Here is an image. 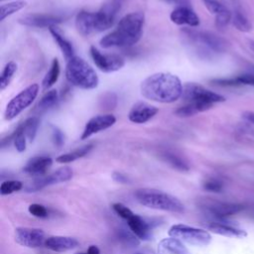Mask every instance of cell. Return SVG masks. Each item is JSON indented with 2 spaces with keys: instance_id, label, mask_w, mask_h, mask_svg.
I'll return each instance as SVG.
<instances>
[{
  "instance_id": "6da1fadb",
  "label": "cell",
  "mask_w": 254,
  "mask_h": 254,
  "mask_svg": "<svg viewBox=\"0 0 254 254\" xmlns=\"http://www.w3.org/2000/svg\"><path fill=\"white\" fill-rule=\"evenodd\" d=\"M181 79L171 72H156L146 77L140 84L141 94L152 101L173 103L183 94Z\"/></svg>"
},
{
  "instance_id": "7a4b0ae2",
  "label": "cell",
  "mask_w": 254,
  "mask_h": 254,
  "mask_svg": "<svg viewBox=\"0 0 254 254\" xmlns=\"http://www.w3.org/2000/svg\"><path fill=\"white\" fill-rule=\"evenodd\" d=\"M144 21L145 16L142 12H132L125 15L112 32L100 39V46L104 49L132 47L141 39Z\"/></svg>"
},
{
  "instance_id": "3957f363",
  "label": "cell",
  "mask_w": 254,
  "mask_h": 254,
  "mask_svg": "<svg viewBox=\"0 0 254 254\" xmlns=\"http://www.w3.org/2000/svg\"><path fill=\"white\" fill-rule=\"evenodd\" d=\"M182 98L185 104L175 110V114L179 117L193 116L212 108L215 103L225 101V97L221 94L195 82H188L184 85Z\"/></svg>"
},
{
  "instance_id": "277c9868",
  "label": "cell",
  "mask_w": 254,
  "mask_h": 254,
  "mask_svg": "<svg viewBox=\"0 0 254 254\" xmlns=\"http://www.w3.org/2000/svg\"><path fill=\"white\" fill-rule=\"evenodd\" d=\"M119 8V2H112L97 12L80 11L75 17V27L78 33L89 36L108 30L113 26Z\"/></svg>"
},
{
  "instance_id": "5b68a950",
  "label": "cell",
  "mask_w": 254,
  "mask_h": 254,
  "mask_svg": "<svg viewBox=\"0 0 254 254\" xmlns=\"http://www.w3.org/2000/svg\"><path fill=\"white\" fill-rule=\"evenodd\" d=\"M66 80L81 89H94L98 86L99 78L94 68L82 58L74 56L66 63Z\"/></svg>"
},
{
  "instance_id": "8992f818",
  "label": "cell",
  "mask_w": 254,
  "mask_h": 254,
  "mask_svg": "<svg viewBox=\"0 0 254 254\" xmlns=\"http://www.w3.org/2000/svg\"><path fill=\"white\" fill-rule=\"evenodd\" d=\"M134 195L140 204L149 208L176 213L185 211V205L178 197L162 190L140 189L136 190Z\"/></svg>"
},
{
  "instance_id": "52a82bcc",
  "label": "cell",
  "mask_w": 254,
  "mask_h": 254,
  "mask_svg": "<svg viewBox=\"0 0 254 254\" xmlns=\"http://www.w3.org/2000/svg\"><path fill=\"white\" fill-rule=\"evenodd\" d=\"M182 32L186 41H188L196 49L203 48L208 52L217 54L223 53L227 50V41L213 33L205 31H194L190 29H184Z\"/></svg>"
},
{
  "instance_id": "ba28073f",
  "label": "cell",
  "mask_w": 254,
  "mask_h": 254,
  "mask_svg": "<svg viewBox=\"0 0 254 254\" xmlns=\"http://www.w3.org/2000/svg\"><path fill=\"white\" fill-rule=\"evenodd\" d=\"M169 236L193 246H206L211 241V235L207 230L189 226L186 224H174L168 231Z\"/></svg>"
},
{
  "instance_id": "9c48e42d",
  "label": "cell",
  "mask_w": 254,
  "mask_h": 254,
  "mask_svg": "<svg viewBox=\"0 0 254 254\" xmlns=\"http://www.w3.org/2000/svg\"><path fill=\"white\" fill-rule=\"evenodd\" d=\"M39 93V84L33 83L20 91L16 96H14L6 105L4 111L5 120H12L17 117L24 109L30 106L36 99Z\"/></svg>"
},
{
  "instance_id": "30bf717a",
  "label": "cell",
  "mask_w": 254,
  "mask_h": 254,
  "mask_svg": "<svg viewBox=\"0 0 254 254\" xmlns=\"http://www.w3.org/2000/svg\"><path fill=\"white\" fill-rule=\"evenodd\" d=\"M89 53L95 65L103 72L117 71L121 69L125 64L124 59L120 56L115 54H103L94 46L90 47Z\"/></svg>"
},
{
  "instance_id": "8fae6325",
  "label": "cell",
  "mask_w": 254,
  "mask_h": 254,
  "mask_svg": "<svg viewBox=\"0 0 254 254\" xmlns=\"http://www.w3.org/2000/svg\"><path fill=\"white\" fill-rule=\"evenodd\" d=\"M72 175H73V172H72L71 168H69L67 166L62 167L48 176H42V177L34 180V182H32L27 187V190L28 191H37V190H40L48 186L67 182L72 178Z\"/></svg>"
},
{
  "instance_id": "7c38bea8",
  "label": "cell",
  "mask_w": 254,
  "mask_h": 254,
  "mask_svg": "<svg viewBox=\"0 0 254 254\" xmlns=\"http://www.w3.org/2000/svg\"><path fill=\"white\" fill-rule=\"evenodd\" d=\"M46 233L40 228L18 227L15 229V241L28 248H38L45 245Z\"/></svg>"
},
{
  "instance_id": "4fadbf2b",
  "label": "cell",
  "mask_w": 254,
  "mask_h": 254,
  "mask_svg": "<svg viewBox=\"0 0 254 254\" xmlns=\"http://www.w3.org/2000/svg\"><path fill=\"white\" fill-rule=\"evenodd\" d=\"M64 20L63 17L53 14H28L21 17L18 22L21 25L35 28H51L63 23Z\"/></svg>"
},
{
  "instance_id": "5bb4252c",
  "label": "cell",
  "mask_w": 254,
  "mask_h": 254,
  "mask_svg": "<svg viewBox=\"0 0 254 254\" xmlns=\"http://www.w3.org/2000/svg\"><path fill=\"white\" fill-rule=\"evenodd\" d=\"M115 122H116L115 116L109 113L93 116L86 122L85 127L82 131V134L80 136V139L85 140L100 131L108 129L111 126H113Z\"/></svg>"
},
{
  "instance_id": "9a60e30c",
  "label": "cell",
  "mask_w": 254,
  "mask_h": 254,
  "mask_svg": "<svg viewBox=\"0 0 254 254\" xmlns=\"http://www.w3.org/2000/svg\"><path fill=\"white\" fill-rule=\"evenodd\" d=\"M158 112L159 109L156 106L151 105L147 102L139 101L131 107L128 118L132 123L143 124L151 120Z\"/></svg>"
},
{
  "instance_id": "2e32d148",
  "label": "cell",
  "mask_w": 254,
  "mask_h": 254,
  "mask_svg": "<svg viewBox=\"0 0 254 254\" xmlns=\"http://www.w3.org/2000/svg\"><path fill=\"white\" fill-rule=\"evenodd\" d=\"M204 208L212 216L218 219H224L228 216L234 215L244 209V206L239 203L210 201L204 204Z\"/></svg>"
},
{
  "instance_id": "e0dca14e",
  "label": "cell",
  "mask_w": 254,
  "mask_h": 254,
  "mask_svg": "<svg viewBox=\"0 0 254 254\" xmlns=\"http://www.w3.org/2000/svg\"><path fill=\"white\" fill-rule=\"evenodd\" d=\"M171 21L179 26L197 27L200 23L196 13L190 6H178L170 14Z\"/></svg>"
},
{
  "instance_id": "ac0fdd59",
  "label": "cell",
  "mask_w": 254,
  "mask_h": 254,
  "mask_svg": "<svg viewBox=\"0 0 254 254\" xmlns=\"http://www.w3.org/2000/svg\"><path fill=\"white\" fill-rule=\"evenodd\" d=\"M129 229L141 240H149L152 237V223L144 217L134 213L127 220Z\"/></svg>"
},
{
  "instance_id": "d6986e66",
  "label": "cell",
  "mask_w": 254,
  "mask_h": 254,
  "mask_svg": "<svg viewBox=\"0 0 254 254\" xmlns=\"http://www.w3.org/2000/svg\"><path fill=\"white\" fill-rule=\"evenodd\" d=\"M79 244L78 240L70 236L53 235L46 239L45 246L55 252H64L77 247Z\"/></svg>"
},
{
  "instance_id": "ffe728a7",
  "label": "cell",
  "mask_w": 254,
  "mask_h": 254,
  "mask_svg": "<svg viewBox=\"0 0 254 254\" xmlns=\"http://www.w3.org/2000/svg\"><path fill=\"white\" fill-rule=\"evenodd\" d=\"M53 165V160L48 156H37L31 158L25 165L23 171L32 176H44Z\"/></svg>"
},
{
  "instance_id": "44dd1931",
  "label": "cell",
  "mask_w": 254,
  "mask_h": 254,
  "mask_svg": "<svg viewBox=\"0 0 254 254\" xmlns=\"http://www.w3.org/2000/svg\"><path fill=\"white\" fill-rule=\"evenodd\" d=\"M207 229L212 231L215 234L222 235L225 237H237L244 238L247 236V232L241 228L232 226L225 222L220 221H211L206 225Z\"/></svg>"
},
{
  "instance_id": "7402d4cb",
  "label": "cell",
  "mask_w": 254,
  "mask_h": 254,
  "mask_svg": "<svg viewBox=\"0 0 254 254\" xmlns=\"http://www.w3.org/2000/svg\"><path fill=\"white\" fill-rule=\"evenodd\" d=\"M158 254H190L184 242L181 240L168 237L160 241L158 246Z\"/></svg>"
},
{
  "instance_id": "603a6c76",
  "label": "cell",
  "mask_w": 254,
  "mask_h": 254,
  "mask_svg": "<svg viewBox=\"0 0 254 254\" xmlns=\"http://www.w3.org/2000/svg\"><path fill=\"white\" fill-rule=\"evenodd\" d=\"M49 31L52 35V37L54 38L55 42L58 44L59 48L61 49L63 55L64 56L65 60L68 61L69 59H71L72 57H74V49L71 45V43L69 41H67L62 34L61 32L58 30L57 26H54V27H51L49 28Z\"/></svg>"
},
{
  "instance_id": "cb8c5ba5",
  "label": "cell",
  "mask_w": 254,
  "mask_h": 254,
  "mask_svg": "<svg viewBox=\"0 0 254 254\" xmlns=\"http://www.w3.org/2000/svg\"><path fill=\"white\" fill-rule=\"evenodd\" d=\"M93 148V145L92 144H87V145H84V146H81L69 153H65V154H63L59 157H57L56 161L58 163H61V164H66V163H70V162H73L79 158H82L84 157L85 155H87Z\"/></svg>"
},
{
  "instance_id": "d4e9b609",
  "label": "cell",
  "mask_w": 254,
  "mask_h": 254,
  "mask_svg": "<svg viewBox=\"0 0 254 254\" xmlns=\"http://www.w3.org/2000/svg\"><path fill=\"white\" fill-rule=\"evenodd\" d=\"M60 72H61V65H60L59 60L54 59L50 69L48 70V72L46 73V75L42 81L44 90L51 88L57 82V80L59 79V76H60Z\"/></svg>"
},
{
  "instance_id": "484cf974",
  "label": "cell",
  "mask_w": 254,
  "mask_h": 254,
  "mask_svg": "<svg viewBox=\"0 0 254 254\" xmlns=\"http://www.w3.org/2000/svg\"><path fill=\"white\" fill-rule=\"evenodd\" d=\"M162 158L170 165L172 166L174 169L181 171V172H187L190 170V166L188 164V162L182 158L181 156L173 153V152H164L162 154Z\"/></svg>"
},
{
  "instance_id": "4316f807",
  "label": "cell",
  "mask_w": 254,
  "mask_h": 254,
  "mask_svg": "<svg viewBox=\"0 0 254 254\" xmlns=\"http://www.w3.org/2000/svg\"><path fill=\"white\" fill-rule=\"evenodd\" d=\"M59 100V94L56 89H50L48 90L40 99L38 103V108L41 111L49 110L50 108L54 107Z\"/></svg>"
},
{
  "instance_id": "83f0119b",
  "label": "cell",
  "mask_w": 254,
  "mask_h": 254,
  "mask_svg": "<svg viewBox=\"0 0 254 254\" xmlns=\"http://www.w3.org/2000/svg\"><path fill=\"white\" fill-rule=\"evenodd\" d=\"M26 5H27V2L22 0L9 2L7 4H2L0 7V21H3L5 18L23 9Z\"/></svg>"
},
{
  "instance_id": "f1b7e54d",
  "label": "cell",
  "mask_w": 254,
  "mask_h": 254,
  "mask_svg": "<svg viewBox=\"0 0 254 254\" xmlns=\"http://www.w3.org/2000/svg\"><path fill=\"white\" fill-rule=\"evenodd\" d=\"M23 131L27 137L29 142H33L36 138L38 127H39V119L37 117H30L21 123Z\"/></svg>"
},
{
  "instance_id": "f546056e",
  "label": "cell",
  "mask_w": 254,
  "mask_h": 254,
  "mask_svg": "<svg viewBox=\"0 0 254 254\" xmlns=\"http://www.w3.org/2000/svg\"><path fill=\"white\" fill-rule=\"evenodd\" d=\"M232 24L240 32H250L252 29L251 22L246 18V16L239 10H235L232 15Z\"/></svg>"
},
{
  "instance_id": "4dcf8cb0",
  "label": "cell",
  "mask_w": 254,
  "mask_h": 254,
  "mask_svg": "<svg viewBox=\"0 0 254 254\" xmlns=\"http://www.w3.org/2000/svg\"><path fill=\"white\" fill-rule=\"evenodd\" d=\"M16 70H17L16 63L9 62L8 64H6V65L4 66V68L1 72V76H0V90H4L9 85Z\"/></svg>"
},
{
  "instance_id": "1f68e13d",
  "label": "cell",
  "mask_w": 254,
  "mask_h": 254,
  "mask_svg": "<svg viewBox=\"0 0 254 254\" xmlns=\"http://www.w3.org/2000/svg\"><path fill=\"white\" fill-rule=\"evenodd\" d=\"M117 235L119 240L128 246H137L140 243L139 238L131 230L120 228L117 232Z\"/></svg>"
},
{
  "instance_id": "d6a6232c",
  "label": "cell",
  "mask_w": 254,
  "mask_h": 254,
  "mask_svg": "<svg viewBox=\"0 0 254 254\" xmlns=\"http://www.w3.org/2000/svg\"><path fill=\"white\" fill-rule=\"evenodd\" d=\"M23 188V183L15 180H8L1 184L0 186V193L1 195H6L13 193L15 191L20 190Z\"/></svg>"
},
{
  "instance_id": "836d02e7",
  "label": "cell",
  "mask_w": 254,
  "mask_h": 254,
  "mask_svg": "<svg viewBox=\"0 0 254 254\" xmlns=\"http://www.w3.org/2000/svg\"><path fill=\"white\" fill-rule=\"evenodd\" d=\"M232 20V14L231 12L226 8L225 10H223L222 12H220L219 14H217L215 16V26L219 29H222L224 27H226L229 22Z\"/></svg>"
},
{
  "instance_id": "e575fe53",
  "label": "cell",
  "mask_w": 254,
  "mask_h": 254,
  "mask_svg": "<svg viewBox=\"0 0 254 254\" xmlns=\"http://www.w3.org/2000/svg\"><path fill=\"white\" fill-rule=\"evenodd\" d=\"M211 83L217 86H222V87H236V86H241L242 84L238 80L237 76L236 77H227V78H214L210 80Z\"/></svg>"
},
{
  "instance_id": "d590c367",
  "label": "cell",
  "mask_w": 254,
  "mask_h": 254,
  "mask_svg": "<svg viewBox=\"0 0 254 254\" xmlns=\"http://www.w3.org/2000/svg\"><path fill=\"white\" fill-rule=\"evenodd\" d=\"M202 188L207 190V191H211V192H220L223 189V184L220 180L215 179V178H210L208 180H206L203 185Z\"/></svg>"
},
{
  "instance_id": "8d00e7d4",
  "label": "cell",
  "mask_w": 254,
  "mask_h": 254,
  "mask_svg": "<svg viewBox=\"0 0 254 254\" xmlns=\"http://www.w3.org/2000/svg\"><path fill=\"white\" fill-rule=\"evenodd\" d=\"M202 2L206 9L209 11V13L215 16L226 9V7L217 0H202Z\"/></svg>"
},
{
  "instance_id": "74e56055",
  "label": "cell",
  "mask_w": 254,
  "mask_h": 254,
  "mask_svg": "<svg viewBox=\"0 0 254 254\" xmlns=\"http://www.w3.org/2000/svg\"><path fill=\"white\" fill-rule=\"evenodd\" d=\"M112 207H113L114 211H115L120 217H122V218L125 219V220H127L129 217H131V216L134 214V212H133L129 207H127L126 205H124L123 203H120V202L114 203V204L112 205Z\"/></svg>"
},
{
  "instance_id": "f35d334b",
  "label": "cell",
  "mask_w": 254,
  "mask_h": 254,
  "mask_svg": "<svg viewBox=\"0 0 254 254\" xmlns=\"http://www.w3.org/2000/svg\"><path fill=\"white\" fill-rule=\"evenodd\" d=\"M28 210L33 216H36L39 218H44V217H47V215H48L47 208L44 205L39 204V203L30 204L28 207Z\"/></svg>"
},
{
  "instance_id": "ab89813d",
  "label": "cell",
  "mask_w": 254,
  "mask_h": 254,
  "mask_svg": "<svg viewBox=\"0 0 254 254\" xmlns=\"http://www.w3.org/2000/svg\"><path fill=\"white\" fill-rule=\"evenodd\" d=\"M52 140L57 147H62L64 143V135L57 126H52Z\"/></svg>"
},
{
  "instance_id": "60d3db41",
  "label": "cell",
  "mask_w": 254,
  "mask_h": 254,
  "mask_svg": "<svg viewBox=\"0 0 254 254\" xmlns=\"http://www.w3.org/2000/svg\"><path fill=\"white\" fill-rule=\"evenodd\" d=\"M237 78L242 85L254 86V73H244V74L238 75Z\"/></svg>"
},
{
  "instance_id": "b9f144b4",
  "label": "cell",
  "mask_w": 254,
  "mask_h": 254,
  "mask_svg": "<svg viewBox=\"0 0 254 254\" xmlns=\"http://www.w3.org/2000/svg\"><path fill=\"white\" fill-rule=\"evenodd\" d=\"M112 179L116 183H120V184H128L129 183L128 177L126 175L122 174V173H119V172H114L112 174Z\"/></svg>"
},
{
  "instance_id": "7bdbcfd3",
  "label": "cell",
  "mask_w": 254,
  "mask_h": 254,
  "mask_svg": "<svg viewBox=\"0 0 254 254\" xmlns=\"http://www.w3.org/2000/svg\"><path fill=\"white\" fill-rule=\"evenodd\" d=\"M242 117L246 121L254 124V112L253 111H245V112H243L242 113Z\"/></svg>"
},
{
  "instance_id": "ee69618b",
  "label": "cell",
  "mask_w": 254,
  "mask_h": 254,
  "mask_svg": "<svg viewBox=\"0 0 254 254\" xmlns=\"http://www.w3.org/2000/svg\"><path fill=\"white\" fill-rule=\"evenodd\" d=\"M132 254H156L155 251L149 247H143V248H140L138 250H136L134 253Z\"/></svg>"
},
{
  "instance_id": "f6af8a7d",
  "label": "cell",
  "mask_w": 254,
  "mask_h": 254,
  "mask_svg": "<svg viewBox=\"0 0 254 254\" xmlns=\"http://www.w3.org/2000/svg\"><path fill=\"white\" fill-rule=\"evenodd\" d=\"M169 3L177 4L179 6H189V0H165Z\"/></svg>"
},
{
  "instance_id": "bcb514c9",
  "label": "cell",
  "mask_w": 254,
  "mask_h": 254,
  "mask_svg": "<svg viewBox=\"0 0 254 254\" xmlns=\"http://www.w3.org/2000/svg\"><path fill=\"white\" fill-rule=\"evenodd\" d=\"M87 254H100V250L97 246L95 245H90L88 248H87Z\"/></svg>"
},
{
  "instance_id": "7dc6e473",
  "label": "cell",
  "mask_w": 254,
  "mask_h": 254,
  "mask_svg": "<svg viewBox=\"0 0 254 254\" xmlns=\"http://www.w3.org/2000/svg\"><path fill=\"white\" fill-rule=\"evenodd\" d=\"M248 43H249V48H250L251 51L254 53V41H253V40H250Z\"/></svg>"
},
{
  "instance_id": "c3c4849f",
  "label": "cell",
  "mask_w": 254,
  "mask_h": 254,
  "mask_svg": "<svg viewBox=\"0 0 254 254\" xmlns=\"http://www.w3.org/2000/svg\"><path fill=\"white\" fill-rule=\"evenodd\" d=\"M75 254H87V252H77Z\"/></svg>"
},
{
  "instance_id": "681fc988",
  "label": "cell",
  "mask_w": 254,
  "mask_h": 254,
  "mask_svg": "<svg viewBox=\"0 0 254 254\" xmlns=\"http://www.w3.org/2000/svg\"><path fill=\"white\" fill-rule=\"evenodd\" d=\"M0 1H4V0H0Z\"/></svg>"
}]
</instances>
